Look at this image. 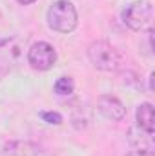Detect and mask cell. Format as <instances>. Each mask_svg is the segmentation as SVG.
I'll use <instances>...</instances> for the list:
<instances>
[{"label": "cell", "mask_w": 155, "mask_h": 156, "mask_svg": "<svg viewBox=\"0 0 155 156\" xmlns=\"http://www.w3.org/2000/svg\"><path fill=\"white\" fill-rule=\"evenodd\" d=\"M46 20H47L49 29L68 35V33L75 31V27L78 24V15L73 2H70V0H55L47 7Z\"/></svg>", "instance_id": "obj_1"}, {"label": "cell", "mask_w": 155, "mask_h": 156, "mask_svg": "<svg viewBox=\"0 0 155 156\" xmlns=\"http://www.w3.org/2000/svg\"><path fill=\"white\" fill-rule=\"evenodd\" d=\"M88 58L93 64L95 69L106 71V73H115L122 67V56L106 40H95L88 47Z\"/></svg>", "instance_id": "obj_2"}, {"label": "cell", "mask_w": 155, "mask_h": 156, "mask_svg": "<svg viewBox=\"0 0 155 156\" xmlns=\"http://www.w3.org/2000/svg\"><path fill=\"white\" fill-rule=\"evenodd\" d=\"M122 22L131 31H142L152 22V5L146 0H135L122 11Z\"/></svg>", "instance_id": "obj_3"}, {"label": "cell", "mask_w": 155, "mask_h": 156, "mask_svg": "<svg viewBox=\"0 0 155 156\" xmlns=\"http://www.w3.org/2000/svg\"><path fill=\"white\" fill-rule=\"evenodd\" d=\"M28 64L37 71H49L57 64V51L47 42H35L28 51Z\"/></svg>", "instance_id": "obj_4"}, {"label": "cell", "mask_w": 155, "mask_h": 156, "mask_svg": "<svg viewBox=\"0 0 155 156\" xmlns=\"http://www.w3.org/2000/svg\"><path fill=\"white\" fill-rule=\"evenodd\" d=\"M97 109L106 120H112V122H119L126 116V107L119 98L112 94H102L97 100Z\"/></svg>", "instance_id": "obj_5"}, {"label": "cell", "mask_w": 155, "mask_h": 156, "mask_svg": "<svg viewBox=\"0 0 155 156\" xmlns=\"http://www.w3.org/2000/svg\"><path fill=\"white\" fill-rule=\"evenodd\" d=\"M130 144L135 147V151L153 153V133H146L135 125L130 129Z\"/></svg>", "instance_id": "obj_6"}, {"label": "cell", "mask_w": 155, "mask_h": 156, "mask_svg": "<svg viewBox=\"0 0 155 156\" xmlns=\"http://www.w3.org/2000/svg\"><path fill=\"white\" fill-rule=\"evenodd\" d=\"M135 122L137 127L146 131V133H153L155 131V115H153V105L150 102H144L137 107L135 113Z\"/></svg>", "instance_id": "obj_7"}, {"label": "cell", "mask_w": 155, "mask_h": 156, "mask_svg": "<svg viewBox=\"0 0 155 156\" xmlns=\"http://www.w3.org/2000/svg\"><path fill=\"white\" fill-rule=\"evenodd\" d=\"M2 156H33V147L24 142H9L4 145Z\"/></svg>", "instance_id": "obj_8"}, {"label": "cell", "mask_w": 155, "mask_h": 156, "mask_svg": "<svg viewBox=\"0 0 155 156\" xmlns=\"http://www.w3.org/2000/svg\"><path fill=\"white\" fill-rule=\"evenodd\" d=\"M75 91V83L70 76H60L55 82V93L59 96H70Z\"/></svg>", "instance_id": "obj_9"}, {"label": "cell", "mask_w": 155, "mask_h": 156, "mask_svg": "<svg viewBox=\"0 0 155 156\" xmlns=\"http://www.w3.org/2000/svg\"><path fill=\"white\" fill-rule=\"evenodd\" d=\"M40 118L46 122V123H49V125H60L62 123V116L59 115V113H55V111H44Z\"/></svg>", "instance_id": "obj_10"}, {"label": "cell", "mask_w": 155, "mask_h": 156, "mask_svg": "<svg viewBox=\"0 0 155 156\" xmlns=\"http://www.w3.org/2000/svg\"><path fill=\"white\" fill-rule=\"evenodd\" d=\"M126 156H153V153H146V151H131Z\"/></svg>", "instance_id": "obj_11"}, {"label": "cell", "mask_w": 155, "mask_h": 156, "mask_svg": "<svg viewBox=\"0 0 155 156\" xmlns=\"http://www.w3.org/2000/svg\"><path fill=\"white\" fill-rule=\"evenodd\" d=\"M18 4H22V5H29V4H33V2H37V0H17Z\"/></svg>", "instance_id": "obj_12"}]
</instances>
